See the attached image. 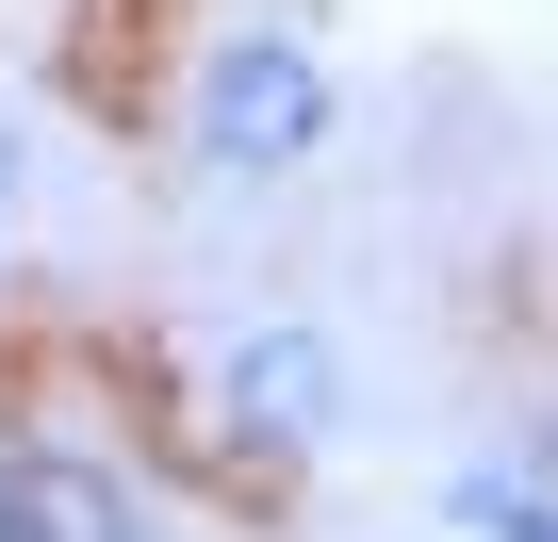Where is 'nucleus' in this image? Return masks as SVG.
Segmentation results:
<instances>
[{"label":"nucleus","instance_id":"nucleus-1","mask_svg":"<svg viewBox=\"0 0 558 542\" xmlns=\"http://www.w3.org/2000/svg\"><path fill=\"white\" fill-rule=\"evenodd\" d=\"M181 116H197V165H230V181H296V165L329 148V67H313L296 34H214Z\"/></svg>","mask_w":558,"mask_h":542},{"label":"nucleus","instance_id":"nucleus-2","mask_svg":"<svg viewBox=\"0 0 558 542\" xmlns=\"http://www.w3.org/2000/svg\"><path fill=\"white\" fill-rule=\"evenodd\" d=\"M214 427H230L246 460H313V444L345 427V346H329V329H296V313L246 329V346L214 362Z\"/></svg>","mask_w":558,"mask_h":542},{"label":"nucleus","instance_id":"nucleus-3","mask_svg":"<svg viewBox=\"0 0 558 542\" xmlns=\"http://www.w3.org/2000/svg\"><path fill=\"white\" fill-rule=\"evenodd\" d=\"M0 542H148L132 526V477L83 460V444H0Z\"/></svg>","mask_w":558,"mask_h":542},{"label":"nucleus","instance_id":"nucleus-4","mask_svg":"<svg viewBox=\"0 0 558 542\" xmlns=\"http://www.w3.org/2000/svg\"><path fill=\"white\" fill-rule=\"evenodd\" d=\"M460 526H493V542H558V509H525L509 477H460Z\"/></svg>","mask_w":558,"mask_h":542},{"label":"nucleus","instance_id":"nucleus-5","mask_svg":"<svg viewBox=\"0 0 558 542\" xmlns=\"http://www.w3.org/2000/svg\"><path fill=\"white\" fill-rule=\"evenodd\" d=\"M0 214H17V116H0Z\"/></svg>","mask_w":558,"mask_h":542}]
</instances>
